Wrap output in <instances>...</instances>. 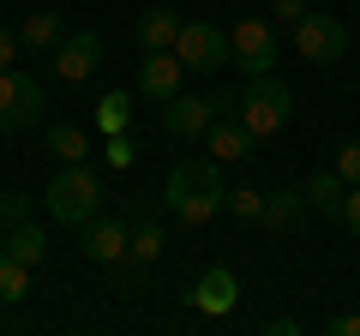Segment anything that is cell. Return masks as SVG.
Masks as SVG:
<instances>
[{"mask_svg": "<svg viewBox=\"0 0 360 336\" xmlns=\"http://www.w3.org/2000/svg\"><path fill=\"white\" fill-rule=\"evenodd\" d=\"M307 210H319V217H336L342 222V205H348V181L336 174V168H319V174H307Z\"/></svg>", "mask_w": 360, "mask_h": 336, "instance_id": "15", "label": "cell"}, {"mask_svg": "<svg viewBox=\"0 0 360 336\" xmlns=\"http://www.w3.org/2000/svg\"><path fill=\"white\" fill-rule=\"evenodd\" d=\"M186 300H193L198 312H210V318H229L234 300H240V283H234L229 264H217V271H205V276L193 283V295H186Z\"/></svg>", "mask_w": 360, "mask_h": 336, "instance_id": "12", "label": "cell"}, {"mask_svg": "<svg viewBox=\"0 0 360 336\" xmlns=\"http://www.w3.org/2000/svg\"><path fill=\"white\" fill-rule=\"evenodd\" d=\"M229 217H240V222H258L264 217V193H252V186H240V193H229Z\"/></svg>", "mask_w": 360, "mask_h": 336, "instance_id": "23", "label": "cell"}, {"mask_svg": "<svg viewBox=\"0 0 360 336\" xmlns=\"http://www.w3.org/2000/svg\"><path fill=\"white\" fill-rule=\"evenodd\" d=\"M162 252H168L162 222H156V217H139V222H132V252H127V264H156Z\"/></svg>", "mask_w": 360, "mask_h": 336, "instance_id": "17", "label": "cell"}, {"mask_svg": "<svg viewBox=\"0 0 360 336\" xmlns=\"http://www.w3.org/2000/svg\"><path fill=\"white\" fill-rule=\"evenodd\" d=\"M18 49H25V42H18V37H13V30L0 25V72H6V66H13V54H18Z\"/></svg>", "mask_w": 360, "mask_h": 336, "instance_id": "30", "label": "cell"}, {"mask_svg": "<svg viewBox=\"0 0 360 336\" xmlns=\"http://www.w3.org/2000/svg\"><path fill=\"white\" fill-rule=\"evenodd\" d=\"M330 336H360V312H336V318H330Z\"/></svg>", "mask_w": 360, "mask_h": 336, "instance_id": "29", "label": "cell"}, {"mask_svg": "<svg viewBox=\"0 0 360 336\" xmlns=\"http://www.w3.org/2000/svg\"><path fill=\"white\" fill-rule=\"evenodd\" d=\"M49 66H54L60 84H84V78L103 66V37H96V30H72V37H60V49L49 54Z\"/></svg>", "mask_w": 360, "mask_h": 336, "instance_id": "10", "label": "cell"}, {"mask_svg": "<svg viewBox=\"0 0 360 336\" xmlns=\"http://www.w3.org/2000/svg\"><path fill=\"white\" fill-rule=\"evenodd\" d=\"M0 246H6V222H0Z\"/></svg>", "mask_w": 360, "mask_h": 336, "instance_id": "32", "label": "cell"}, {"mask_svg": "<svg viewBox=\"0 0 360 336\" xmlns=\"http://www.w3.org/2000/svg\"><path fill=\"white\" fill-rule=\"evenodd\" d=\"M295 54H300V60H312V66L342 60V54H348V25L336 13H307L295 25Z\"/></svg>", "mask_w": 360, "mask_h": 336, "instance_id": "6", "label": "cell"}, {"mask_svg": "<svg viewBox=\"0 0 360 336\" xmlns=\"http://www.w3.org/2000/svg\"><path fill=\"white\" fill-rule=\"evenodd\" d=\"M229 42H234V66H240L246 78H258V72H276V25L270 18H240V25L229 30Z\"/></svg>", "mask_w": 360, "mask_h": 336, "instance_id": "7", "label": "cell"}, {"mask_svg": "<svg viewBox=\"0 0 360 336\" xmlns=\"http://www.w3.org/2000/svg\"><path fill=\"white\" fill-rule=\"evenodd\" d=\"M42 210H49L60 228H84L96 210H103V174L90 162H60V174L42 193Z\"/></svg>", "mask_w": 360, "mask_h": 336, "instance_id": "2", "label": "cell"}, {"mask_svg": "<svg viewBox=\"0 0 360 336\" xmlns=\"http://www.w3.org/2000/svg\"><path fill=\"white\" fill-rule=\"evenodd\" d=\"M234 103H240V96H229V91L168 96V103H162V132H168V138H205V132H210V120L234 115Z\"/></svg>", "mask_w": 360, "mask_h": 336, "instance_id": "4", "label": "cell"}, {"mask_svg": "<svg viewBox=\"0 0 360 336\" xmlns=\"http://www.w3.org/2000/svg\"><path fill=\"white\" fill-rule=\"evenodd\" d=\"M132 150H139V144H132L127 132H115V138H108V168H132Z\"/></svg>", "mask_w": 360, "mask_h": 336, "instance_id": "27", "label": "cell"}, {"mask_svg": "<svg viewBox=\"0 0 360 336\" xmlns=\"http://www.w3.org/2000/svg\"><path fill=\"white\" fill-rule=\"evenodd\" d=\"M307 13H312L307 0H270V25H283V30H295Z\"/></svg>", "mask_w": 360, "mask_h": 336, "instance_id": "24", "label": "cell"}, {"mask_svg": "<svg viewBox=\"0 0 360 336\" xmlns=\"http://www.w3.org/2000/svg\"><path fill=\"white\" fill-rule=\"evenodd\" d=\"M252 132H246V120L240 115H222V120H210V132H205V150L217 156V162H246L252 156Z\"/></svg>", "mask_w": 360, "mask_h": 336, "instance_id": "13", "label": "cell"}, {"mask_svg": "<svg viewBox=\"0 0 360 336\" xmlns=\"http://www.w3.org/2000/svg\"><path fill=\"white\" fill-rule=\"evenodd\" d=\"M162 205L174 210L180 222L205 228V222L217 217L222 205H229L222 162H217V156H186V162H174V168H168V181H162Z\"/></svg>", "mask_w": 360, "mask_h": 336, "instance_id": "1", "label": "cell"}, {"mask_svg": "<svg viewBox=\"0 0 360 336\" xmlns=\"http://www.w3.org/2000/svg\"><path fill=\"white\" fill-rule=\"evenodd\" d=\"M6 252H13L18 264H30V271H37V264L49 259V234H42L37 222H13V228H6Z\"/></svg>", "mask_w": 360, "mask_h": 336, "instance_id": "16", "label": "cell"}, {"mask_svg": "<svg viewBox=\"0 0 360 336\" xmlns=\"http://www.w3.org/2000/svg\"><path fill=\"white\" fill-rule=\"evenodd\" d=\"M342 222H348V234L360 240V186H348V205H342Z\"/></svg>", "mask_w": 360, "mask_h": 336, "instance_id": "28", "label": "cell"}, {"mask_svg": "<svg viewBox=\"0 0 360 336\" xmlns=\"http://www.w3.org/2000/svg\"><path fill=\"white\" fill-rule=\"evenodd\" d=\"M264 330H270V336H295V330H300V318H270Z\"/></svg>", "mask_w": 360, "mask_h": 336, "instance_id": "31", "label": "cell"}, {"mask_svg": "<svg viewBox=\"0 0 360 336\" xmlns=\"http://www.w3.org/2000/svg\"><path fill=\"white\" fill-rule=\"evenodd\" d=\"M234 115L246 120V132H252V138H276V132L295 120V91H288L276 72H258V78H246V91H240V103H234Z\"/></svg>", "mask_w": 360, "mask_h": 336, "instance_id": "3", "label": "cell"}, {"mask_svg": "<svg viewBox=\"0 0 360 336\" xmlns=\"http://www.w3.org/2000/svg\"><path fill=\"white\" fill-rule=\"evenodd\" d=\"M30 295V264H18L6 246H0V306H18Z\"/></svg>", "mask_w": 360, "mask_h": 336, "instance_id": "21", "label": "cell"}, {"mask_svg": "<svg viewBox=\"0 0 360 336\" xmlns=\"http://www.w3.org/2000/svg\"><path fill=\"white\" fill-rule=\"evenodd\" d=\"M18 42H25V54H54L60 49V18L54 13H30L25 25H18Z\"/></svg>", "mask_w": 360, "mask_h": 336, "instance_id": "20", "label": "cell"}, {"mask_svg": "<svg viewBox=\"0 0 360 336\" xmlns=\"http://www.w3.org/2000/svg\"><path fill=\"white\" fill-rule=\"evenodd\" d=\"M330 168H336V174H342L348 186H360V138H348L342 150H336V162H330Z\"/></svg>", "mask_w": 360, "mask_h": 336, "instance_id": "25", "label": "cell"}, {"mask_svg": "<svg viewBox=\"0 0 360 336\" xmlns=\"http://www.w3.org/2000/svg\"><path fill=\"white\" fill-rule=\"evenodd\" d=\"M174 54H180V66H186V72H217V66L234 60V42H229V30L210 25V18H186V25H180Z\"/></svg>", "mask_w": 360, "mask_h": 336, "instance_id": "5", "label": "cell"}, {"mask_svg": "<svg viewBox=\"0 0 360 336\" xmlns=\"http://www.w3.org/2000/svg\"><path fill=\"white\" fill-rule=\"evenodd\" d=\"M37 120H42V84L6 66L0 72V132H25Z\"/></svg>", "mask_w": 360, "mask_h": 336, "instance_id": "9", "label": "cell"}, {"mask_svg": "<svg viewBox=\"0 0 360 336\" xmlns=\"http://www.w3.org/2000/svg\"><path fill=\"white\" fill-rule=\"evenodd\" d=\"M180 25H186V18H180L174 6H144L139 25H132V37H139L144 54H156V49H174L180 42Z\"/></svg>", "mask_w": 360, "mask_h": 336, "instance_id": "14", "label": "cell"}, {"mask_svg": "<svg viewBox=\"0 0 360 336\" xmlns=\"http://www.w3.org/2000/svg\"><path fill=\"white\" fill-rule=\"evenodd\" d=\"M49 150H54V162H84L90 156V138L78 127H54L49 132Z\"/></svg>", "mask_w": 360, "mask_h": 336, "instance_id": "22", "label": "cell"}, {"mask_svg": "<svg viewBox=\"0 0 360 336\" xmlns=\"http://www.w3.org/2000/svg\"><path fill=\"white\" fill-rule=\"evenodd\" d=\"M300 210H307V193L300 186H283V193H264V228H295L300 222Z\"/></svg>", "mask_w": 360, "mask_h": 336, "instance_id": "18", "label": "cell"}, {"mask_svg": "<svg viewBox=\"0 0 360 336\" xmlns=\"http://www.w3.org/2000/svg\"><path fill=\"white\" fill-rule=\"evenodd\" d=\"M132 96L127 91H108V96H96V132L103 138H115V132H132Z\"/></svg>", "mask_w": 360, "mask_h": 336, "instance_id": "19", "label": "cell"}, {"mask_svg": "<svg viewBox=\"0 0 360 336\" xmlns=\"http://www.w3.org/2000/svg\"><path fill=\"white\" fill-rule=\"evenodd\" d=\"M180 54L174 49H156V54H144L139 60V96L144 103H168V96H180Z\"/></svg>", "mask_w": 360, "mask_h": 336, "instance_id": "11", "label": "cell"}, {"mask_svg": "<svg viewBox=\"0 0 360 336\" xmlns=\"http://www.w3.org/2000/svg\"><path fill=\"white\" fill-rule=\"evenodd\" d=\"M0 222H6V228H13V222H30V198L25 193H6V198H0Z\"/></svg>", "mask_w": 360, "mask_h": 336, "instance_id": "26", "label": "cell"}, {"mask_svg": "<svg viewBox=\"0 0 360 336\" xmlns=\"http://www.w3.org/2000/svg\"><path fill=\"white\" fill-rule=\"evenodd\" d=\"M78 252H84L90 264H127V252H132V222L127 217H96L78 228Z\"/></svg>", "mask_w": 360, "mask_h": 336, "instance_id": "8", "label": "cell"}]
</instances>
